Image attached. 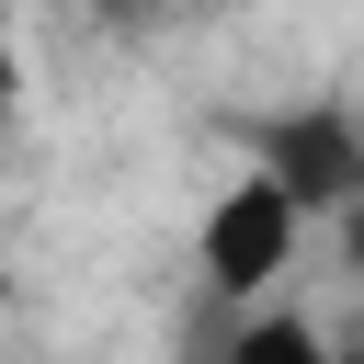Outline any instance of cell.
<instances>
[{
  "label": "cell",
  "mask_w": 364,
  "mask_h": 364,
  "mask_svg": "<svg viewBox=\"0 0 364 364\" xmlns=\"http://www.w3.org/2000/svg\"><path fill=\"white\" fill-rule=\"evenodd\" d=\"M296 228H307V205H296L273 171L228 182L216 216H205V284H216V296H262V284L296 262Z\"/></svg>",
  "instance_id": "obj_1"
},
{
  "label": "cell",
  "mask_w": 364,
  "mask_h": 364,
  "mask_svg": "<svg viewBox=\"0 0 364 364\" xmlns=\"http://www.w3.org/2000/svg\"><path fill=\"white\" fill-rule=\"evenodd\" d=\"M262 171L318 216V205H353V193H364V136H353L330 102H307V114H273V125H262Z\"/></svg>",
  "instance_id": "obj_2"
},
{
  "label": "cell",
  "mask_w": 364,
  "mask_h": 364,
  "mask_svg": "<svg viewBox=\"0 0 364 364\" xmlns=\"http://www.w3.org/2000/svg\"><path fill=\"white\" fill-rule=\"evenodd\" d=\"M228 364H330V353H318V330H307V318H284V307H262V318H239V341H228Z\"/></svg>",
  "instance_id": "obj_3"
},
{
  "label": "cell",
  "mask_w": 364,
  "mask_h": 364,
  "mask_svg": "<svg viewBox=\"0 0 364 364\" xmlns=\"http://www.w3.org/2000/svg\"><path fill=\"white\" fill-rule=\"evenodd\" d=\"M11 102H23V57H11V11H0V125H11Z\"/></svg>",
  "instance_id": "obj_4"
},
{
  "label": "cell",
  "mask_w": 364,
  "mask_h": 364,
  "mask_svg": "<svg viewBox=\"0 0 364 364\" xmlns=\"http://www.w3.org/2000/svg\"><path fill=\"white\" fill-rule=\"evenodd\" d=\"M341 216H353V273H364V193H353V205H341Z\"/></svg>",
  "instance_id": "obj_5"
},
{
  "label": "cell",
  "mask_w": 364,
  "mask_h": 364,
  "mask_svg": "<svg viewBox=\"0 0 364 364\" xmlns=\"http://www.w3.org/2000/svg\"><path fill=\"white\" fill-rule=\"evenodd\" d=\"M102 11H114V23H136V11H148V0H102Z\"/></svg>",
  "instance_id": "obj_6"
}]
</instances>
